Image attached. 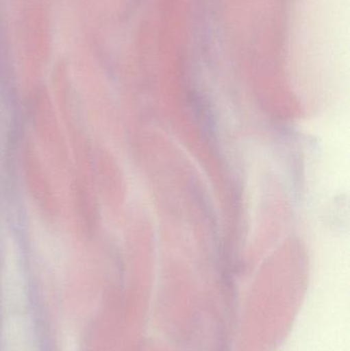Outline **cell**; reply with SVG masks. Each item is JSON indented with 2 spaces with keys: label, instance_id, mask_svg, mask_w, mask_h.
<instances>
[]
</instances>
